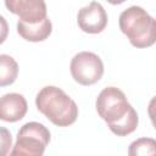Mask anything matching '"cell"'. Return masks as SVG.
<instances>
[{
	"mask_svg": "<svg viewBox=\"0 0 156 156\" xmlns=\"http://www.w3.org/2000/svg\"><path fill=\"white\" fill-rule=\"evenodd\" d=\"M119 29L135 48H149L156 40V22L143 7L130 6L119 15Z\"/></svg>",
	"mask_w": 156,
	"mask_h": 156,
	"instance_id": "cell-3",
	"label": "cell"
},
{
	"mask_svg": "<svg viewBox=\"0 0 156 156\" xmlns=\"http://www.w3.org/2000/svg\"><path fill=\"white\" fill-rule=\"evenodd\" d=\"M77 22L83 32L98 34L102 32L107 24V13L100 2L91 1L89 5L79 10Z\"/></svg>",
	"mask_w": 156,
	"mask_h": 156,
	"instance_id": "cell-6",
	"label": "cell"
},
{
	"mask_svg": "<svg viewBox=\"0 0 156 156\" xmlns=\"http://www.w3.org/2000/svg\"><path fill=\"white\" fill-rule=\"evenodd\" d=\"M35 106L51 123L57 127H68L78 117L76 102L60 88L44 87L35 98Z\"/></svg>",
	"mask_w": 156,
	"mask_h": 156,
	"instance_id": "cell-2",
	"label": "cell"
},
{
	"mask_svg": "<svg viewBox=\"0 0 156 156\" xmlns=\"http://www.w3.org/2000/svg\"><path fill=\"white\" fill-rule=\"evenodd\" d=\"M107 1L112 5H119V4H123L126 0H107Z\"/></svg>",
	"mask_w": 156,
	"mask_h": 156,
	"instance_id": "cell-14",
	"label": "cell"
},
{
	"mask_svg": "<svg viewBox=\"0 0 156 156\" xmlns=\"http://www.w3.org/2000/svg\"><path fill=\"white\" fill-rule=\"evenodd\" d=\"M130 156H146L156 154V141L152 138H140L134 140L128 150Z\"/></svg>",
	"mask_w": 156,
	"mask_h": 156,
	"instance_id": "cell-11",
	"label": "cell"
},
{
	"mask_svg": "<svg viewBox=\"0 0 156 156\" xmlns=\"http://www.w3.org/2000/svg\"><path fill=\"white\" fill-rule=\"evenodd\" d=\"M12 146V136L7 128L0 127V156H5L10 154V149Z\"/></svg>",
	"mask_w": 156,
	"mask_h": 156,
	"instance_id": "cell-12",
	"label": "cell"
},
{
	"mask_svg": "<svg viewBox=\"0 0 156 156\" xmlns=\"http://www.w3.org/2000/svg\"><path fill=\"white\" fill-rule=\"evenodd\" d=\"M5 6L26 23H38L46 17L44 0H5Z\"/></svg>",
	"mask_w": 156,
	"mask_h": 156,
	"instance_id": "cell-7",
	"label": "cell"
},
{
	"mask_svg": "<svg viewBox=\"0 0 156 156\" xmlns=\"http://www.w3.org/2000/svg\"><path fill=\"white\" fill-rule=\"evenodd\" d=\"M28 110L27 101L18 93H9L0 98V119L5 122H17L22 119Z\"/></svg>",
	"mask_w": 156,
	"mask_h": 156,
	"instance_id": "cell-8",
	"label": "cell"
},
{
	"mask_svg": "<svg viewBox=\"0 0 156 156\" xmlns=\"http://www.w3.org/2000/svg\"><path fill=\"white\" fill-rule=\"evenodd\" d=\"M9 35V24L4 16L0 15V45L6 40Z\"/></svg>",
	"mask_w": 156,
	"mask_h": 156,
	"instance_id": "cell-13",
	"label": "cell"
},
{
	"mask_svg": "<svg viewBox=\"0 0 156 156\" xmlns=\"http://www.w3.org/2000/svg\"><path fill=\"white\" fill-rule=\"evenodd\" d=\"M17 32L23 39L28 41L38 43L49 38V35L52 32V24L48 16L38 23H26L18 20Z\"/></svg>",
	"mask_w": 156,
	"mask_h": 156,
	"instance_id": "cell-9",
	"label": "cell"
},
{
	"mask_svg": "<svg viewBox=\"0 0 156 156\" xmlns=\"http://www.w3.org/2000/svg\"><path fill=\"white\" fill-rule=\"evenodd\" d=\"M18 76V63L6 54H0V87L11 85Z\"/></svg>",
	"mask_w": 156,
	"mask_h": 156,
	"instance_id": "cell-10",
	"label": "cell"
},
{
	"mask_svg": "<svg viewBox=\"0 0 156 156\" xmlns=\"http://www.w3.org/2000/svg\"><path fill=\"white\" fill-rule=\"evenodd\" d=\"M49 129L39 122H28L21 127L13 145L12 156H41L50 141Z\"/></svg>",
	"mask_w": 156,
	"mask_h": 156,
	"instance_id": "cell-4",
	"label": "cell"
},
{
	"mask_svg": "<svg viewBox=\"0 0 156 156\" xmlns=\"http://www.w3.org/2000/svg\"><path fill=\"white\" fill-rule=\"evenodd\" d=\"M69 71L73 79L82 85H91L100 80L104 74V63L101 58L90 51L76 54L71 61Z\"/></svg>",
	"mask_w": 156,
	"mask_h": 156,
	"instance_id": "cell-5",
	"label": "cell"
},
{
	"mask_svg": "<svg viewBox=\"0 0 156 156\" xmlns=\"http://www.w3.org/2000/svg\"><path fill=\"white\" fill-rule=\"evenodd\" d=\"M95 106L99 116L107 123L113 134L126 136L136 129L139 123L138 113L118 88L107 87L102 89Z\"/></svg>",
	"mask_w": 156,
	"mask_h": 156,
	"instance_id": "cell-1",
	"label": "cell"
}]
</instances>
